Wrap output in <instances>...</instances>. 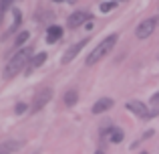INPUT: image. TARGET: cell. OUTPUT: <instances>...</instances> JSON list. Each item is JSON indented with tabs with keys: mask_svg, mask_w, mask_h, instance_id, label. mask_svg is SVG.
Instances as JSON below:
<instances>
[{
	"mask_svg": "<svg viewBox=\"0 0 159 154\" xmlns=\"http://www.w3.org/2000/svg\"><path fill=\"white\" fill-rule=\"evenodd\" d=\"M32 59V49H20L12 55V59L4 67V79H12L20 69H24L28 65V61Z\"/></svg>",
	"mask_w": 159,
	"mask_h": 154,
	"instance_id": "6da1fadb",
	"label": "cell"
},
{
	"mask_svg": "<svg viewBox=\"0 0 159 154\" xmlns=\"http://www.w3.org/2000/svg\"><path fill=\"white\" fill-rule=\"evenodd\" d=\"M117 41H119V35H117V32H113V35L105 37V39H103L101 43H99L97 47L93 49V53L87 57L85 63H87V65H95V63H99V61H101L103 57L107 55V53H111V51H113V47L117 45Z\"/></svg>",
	"mask_w": 159,
	"mask_h": 154,
	"instance_id": "7a4b0ae2",
	"label": "cell"
},
{
	"mask_svg": "<svg viewBox=\"0 0 159 154\" xmlns=\"http://www.w3.org/2000/svg\"><path fill=\"white\" fill-rule=\"evenodd\" d=\"M127 110L133 112V114L141 120H151V118H155V116H159V107H151V110H149L143 102H137V99L127 102Z\"/></svg>",
	"mask_w": 159,
	"mask_h": 154,
	"instance_id": "3957f363",
	"label": "cell"
},
{
	"mask_svg": "<svg viewBox=\"0 0 159 154\" xmlns=\"http://www.w3.org/2000/svg\"><path fill=\"white\" fill-rule=\"evenodd\" d=\"M155 27H157V18H145V20H141V22L137 24L135 35L139 37V39H147V37L153 35Z\"/></svg>",
	"mask_w": 159,
	"mask_h": 154,
	"instance_id": "277c9868",
	"label": "cell"
},
{
	"mask_svg": "<svg viewBox=\"0 0 159 154\" xmlns=\"http://www.w3.org/2000/svg\"><path fill=\"white\" fill-rule=\"evenodd\" d=\"M51 97H52V89L51 87H44V89H40L39 93L34 95V102H32V114L34 112H39V110H43L44 106H47L48 102H51Z\"/></svg>",
	"mask_w": 159,
	"mask_h": 154,
	"instance_id": "5b68a950",
	"label": "cell"
},
{
	"mask_svg": "<svg viewBox=\"0 0 159 154\" xmlns=\"http://www.w3.org/2000/svg\"><path fill=\"white\" fill-rule=\"evenodd\" d=\"M87 43H89V39H83V41H79V43H75L73 47H69V49H66V53H65V55H62L61 63H62V65L70 63V61H73L75 57H77L79 53H81L83 49H85V45H87Z\"/></svg>",
	"mask_w": 159,
	"mask_h": 154,
	"instance_id": "8992f818",
	"label": "cell"
},
{
	"mask_svg": "<svg viewBox=\"0 0 159 154\" xmlns=\"http://www.w3.org/2000/svg\"><path fill=\"white\" fill-rule=\"evenodd\" d=\"M85 20H91L87 12H83V10L73 12V14L69 16V28H79V27H83V24H85Z\"/></svg>",
	"mask_w": 159,
	"mask_h": 154,
	"instance_id": "52a82bcc",
	"label": "cell"
},
{
	"mask_svg": "<svg viewBox=\"0 0 159 154\" xmlns=\"http://www.w3.org/2000/svg\"><path fill=\"white\" fill-rule=\"evenodd\" d=\"M113 103H115V102H113L111 97H101L99 102H95V103H93V110H91V112H93L95 116H99V114H103V112L111 110Z\"/></svg>",
	"mask_w": 159,
	"mask_h": 154,
	"instance_id": "ba28073f",
	"label": "cell"
},
{
	"mask_svg": "<svg viewBox=\"0 0 159 154\" xmlns=\"http://www.w3.org/2000/svg\"><path fill=\"white\" fill-rule=\"evenodd\" d=\"M44 61H47V53H39V55H34L30 61H28V65H26V75H30L34 69H39Z\"/></svg>",
	"mask_w": 159,
	"mask_h": 154,
	"instance_id": "9c48e42d",
	"label": "cell"
},
{
	"mask_svg": "<svg viewBox=\"0 0 159 154\" xmlns=\"http://www.w3.org/2000/svg\"><path fill=\"white\" fill-rule=\"evenodd\" d=\"M61 37H62V27H58V24H51V27L47 28V43H57Z\"/></svg>",
	"mask_w": 159,
	"mask_h": 154,
	"instance_id": "30bf717a",
	"label": "cell"
},
{
	"mask_svg": "<svg viewBox=\"0 0 159 154\" xmlns=\"http://www.w3.org/2000/svg\"><path fill=\"white\" fill-rule=\"evenodd\" d=\"M107 138H109V142H113V144H121L123 142V138H125V134H123V130L121 128H109L107 130Z\"/></svg>",
	"mask_w": 159,
	"mask_h": 154,
	"instance_id": "8fae6325",
	"label": "cell"
},
{
	"mask_svg": "<svg viewBox=\"0 0 159 154\" xmlns=\"http://www.w3.org/2000/svg\"><path fill=\"white\" fill-rule=\"evenodd\" d=\"M62 102H65L69 107L75 106V103L79 102V91H77V89H69V91L65 93V97H62Z\"/></svg>",
	"mask_w": 159,
	"mask_h": 154,
	"instance_id": "7c38bea8",
	"label": "cell"
},
{
	"mask_svg": "<svg viewBox=\"0 0 159 154\" xmlns=\"http://www.w3.org/2000/svg\"><path fill=\"white\" fill-rule=\"evenodd\" d=\"M12 14H14V22H12V27L8 28V32H6V35H12V32H14L16 28L20 27V22H22V14H20V10H18V8H12Z\"/></svg>",
	"mask_w": 159,
	"mask_h": 154,
	"instance_id": "4fadbf2b",
	"label": "cell"
},
{
	"mask_svg": "<svg viewBox=\"0 0 159 154\" xmlns=\"http://www.w3.org/2000/svg\"><path fill=\"white\" fill-rule=\"evenodd\" d=\"M117 4H119V2H101L99 8H101V12H109V10H115Z\"/></svg>",
	"mask_w": 159,
	"mask_h": 154,
	"instance_id": "5bb4252c",
	"label": "cell"
},
{
	"mask_svg": "<svg viewBox=\"0 0 159 154\" xmlns=\"http://www.w3.org/2000/svg\"><path fill=\"white\" fill-rule=\"evenodd\" d=\"M10 6H12V2H10V0H0V20H2L4 12H6Z\"/></svg>",
	"mask_w": 159,
	"mask_h": 154,
	"instance_id": "9a60e30c",
	"label": "cell"
},
{
	"mask_svg": "<svg viewBox=\"0 0 159 154\" xmlns=\"http://www.w3.org/2000/svg\"><path fill=\"white\" fill-rule=\"evenodd\" d=\"M28 37H30V35H28L26 31H22L18 37H16V43H14V45H16V47H20L22 43H26V41H28Z\"/></svg>",
	"mask_w": 159,
	"mask_h": 154,
	"instance_id": "2e32d148",
	"label": "cell"
},
{
	"mask_svg": "<svg viewBox=\"0 0 159 154\" xmlns=\"http://www.w3.org/2000/svg\"><path fill=\"white\" fill-rule=\"evenodd\" d=\"M26 107H28V106H26V103H16V107H14V112H16V114H18V116H20V114H24V112H26Z\"/></svg>",
	"mask_w": 159,
	"mask_h": 154,
	"instance_id": "e0dca14e",
	"label": "cell"
},
{
	"mask_svg": "<svg viewBox=\"0 0 159 154\" xmlns=\"http://www.w3.org/2000/svg\"><path fill=\"white\" fill-rule=\"evenodd\" d=\"M151 103H153V107H159V91L155 95H151Z\"/></svg>",
	"mask_w": 159,
	"mask_h": 154,
	"instance_id": "ac0fdd59",
	"label": "cell"
},
{
	"mask_svg": "<svg viewBox=\"0 0 159 154\" xmlns=\"http://www.w3.org/2000/svg\"><path fill=\"white\" fill-rule=\"evenodd\" d=\"M95 154H105V150H97V152H95Z\"/></svg>",
	"mask_w": 159,
	"mask_h": 154,
	"instance_id": "d6986e66",
	"label": "cell"
},
{
	"mask_svg": "<svg viewBox=\"0 0 159 154\" xmlns=\"http://www.w3.org/2000/svg\"><path fill=\"white\" fill-rule=\"evenodd\" d=\"M139 154H149V152H147V150H143V152H139Z\"/></svg>",
	"mask_w": 159,
	"mask_h": 154,
	"instance_id": "ffe728a7",
	"label": "cell"
}]
</instances>
